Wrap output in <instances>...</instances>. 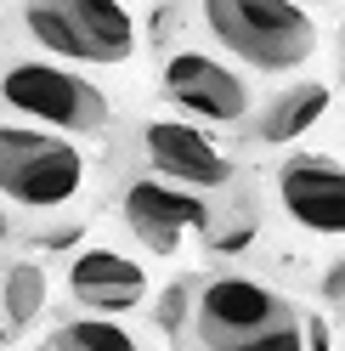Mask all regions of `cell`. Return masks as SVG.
Here are the masks:
<instances>
[{"mask_svg": "<svg viewBox=\"0 0 345 351\" xmlns=\"http://www.w3.org/2000/svg\"><path fill=\"white\" fill-rule=\"evenodd\" d=\"M136 142H142V153H147V165H153L164 182H176L181 193H199V199H204L209 187H227V182H232V159L204 136L199 125L147 119Z\"/></svg>", "mask_w": 345, "mask_h": 351, "instance_id": "cell-6", "label": "cell"}, {"mask_svg": "<svg viewBox=\"0 0 345 351\" xmlns=\"http://www.w3.org/2000/svg\"><path fill=\"white\" fill-rule=\"evenodd\" d=\"M68 289H74V300L91 306V317H119L131 306H142L147 267L131 261V255H119V250H85L68 267Z\"/></svg>", "mask_w": 345, "mask_h": 351, "instance_id": "cell-10", "label": "cell"}, {"mask_svg": "<svg viewBox=\"0 0 345 351\" xmlns=\"http://www.w3.org/2000/svg\"><path fill=\"white\" fill-rule=\"evenodd\" d=\"M187 306H192V283H170V295L159 300V323L170 328V335L187 323Z\"/></svg>", "mask_w": 345, "mask_h": 351, "instance_id": "cell-15", "label": "cell"}, {"mask_svg": "<svg viewBox=\"0 0 345 351\" xmlns=\"http://www.w3.org/2000/svg\"><path fill=\"white\" fill-rule=\"evenodd\" d=\"M192 312H199V335H204L209 351H227V346L261 335V328H272V323L294 317L283 295L266 289L261 278H244V272H221V278L199 283Z\"/></svg>", "mask_w": 345, "mask_h": 351, "instance_id": "cell-5", "label": "cell"}, {"mask_svg": "<svg viewBox=\"0 0 345 351\" xmlns=\"http://www.w3.org/2000/svg\"><path fill=\"white\" fill-rule=\"evenodd\" d=\"M0 102L12 114L34 119L40 130H57V136H97V130L114 119L102 85L79 80L74 69L46 57H12L0 62Z\"/></svg>", "mask_w": 345, "mask_h": 351, "instance_id": "cell-1", "label": "cell"}, {"mask_svg": "<svg viewBox=\"0 0 345 351\" xmlns=\"http://www.w3.org/2000/svg\"><path fill=\"white\" fill-rule=\"evenodd\" d=\"M322 300H329V306H345V255L329 261V272H322Z\"/></svg>", "mask_w": 345, "mask_h": 351, "instance_id": "cell-16", "label": "cell"}, {"mask_svg": "<svg viewBox=\"0 0 345 351\" xmlns=\"http://www.w3.org/2000/svg\"><path fill=\"white\" fill-rule=\"evenodd\" d=\"M164 97L187 108L192 119H209V125H238L249 114V85L227 69V62H215L204 51H170L164 57Z\"/></svg>", "mask_w": 345, "mask_h": 351, "instance_id": "cell-7", "label": "cell"}, {"mask_svg": "<svg viewBox=\"0 0 345 351\" xmlns=\"http://www.w3.org/2000/svg\"><path fill=\"white\" fill-rule=\"evenodd\" d=\"M46 351H142L136 335L114 317H62L51 328V346Z\"/></svg>", "mask_w": 345, "mask_h": 351, "instance_id": "cell-13", "label": "cell"}, {"mask_svg": "<svg viewBox=\"0 0 345 351\" xmlns=\"http://www.w3.org/2000/svg\"><path fill=\"white\" fill-rule=\"evenodd\" d=\"M204 29L227 51H238L249 69H266V74L300 69L317 51V23L283 0H209Z\"/></svg>", "mask_w": 345, "mask_h": 351, "instance_id": "cell-2", "label": "cell"}, {"mask_svg": "<svg viewBox=\"0 0 345 351\" xmlns=\"http://www.w3.org/2000/svg\"><path fill=\"white\" fill-rule=\"evenodd\" d=\"M0 238H12V215H6V204H0Z\"/></svg>", "mask_w": 345, "mask_h": 351, "instance_id": "cell-17", "label": "cell"}, {"mask_svg": "<svg viewBox=\"0 0 345 351\" xmlns=\"http://www.w3.org/2000/svg\"><path fill=\"white\" fill-rule=\"evenodd\" d=\"M40 312H46V272L34 267V261H12V267H0V317L6 328H29Z\"/></svg>", "mask_w": 345, "mask_h": 351, "instance_id": "cell-12", "label": "cell"}, {"mask_svg": "<svg viewBox=\"0 0 345 351\" xmlns=\"http://www.w3.org/2000/svg\"><path fill=\"white\" fill-rule=\"evenodd\" d=\"M125 221H131V232L153 255H170L181 244V232L209 227V204L199 199V193H181L170 182H147L142 176V182L125 187Z\"/></svg>", "mask_w": 345, "mask_h": 351, "instance_id": "cell-8", "label": "cell"}, {"mask_svg": "<svg viewBox=\"0 0 345 351\" xmlns=\"http://www.w3.org/2000/svg\"><path fill=\"white\" fill-rule=\"evenodd\" d=\"M85 187V153L40 125H0V199L17 210H62Z\"/></svg>", "mask_w": 345, "mask_h": 351, "instance_id": "cell-3", "label": "cell"}, {"mask_svg": "<svg viewBox=\"0 0 345 351\" xmlns=\"http://www.w3.org/2000/svg\"><path fill=\"white\" fill-rule=\"evenodd\" d=\"M227 351H306V323H300V317L272 323V328H261V335H249V340L227 346Z\"/></svg>", "mask_w": 345, "mask_h": 351, "instance_id": "cell-14", "label": "cell"}, {"mask_svg": "<svg viewBox=\"0 0 345 351\" xmlns=\"http://www.w3.org/2000/svg\"><path fill=\"white\" fill-rule=\"evenodd\" d=\"M23 34L62 62H125L136 51V17L114 0H62V6H23Z\"/></svg>", "mask_w": 345, "mask_h": 351, "instance_id": "cell-4", "label": "cell"}, {"mask_svg": "<svg viewBox=\"0 0 345 351\" xmlns=\"http://www.w3.org/2000/svg\"><path fill=\"white\" fill-rule=\"evenodd\" d=\"M329 114V85H289V91H277L261 114H255V142L266 147H283V142H300L306 130Z\"/></svg>", "mask_w": 345, "mask_h": 351, "instance_id": "cell-11", "label": "cell"}, {"mask_svg": "<svg viewBox=\"0 0 345 351\" xmlns=\"http://www.w3.org/2000/svg\"><path fill=\"white\" fill-rule=\"evenodd\" d=\"M277 199H283V210L300 227L345 232V165L340 159H317V153L283 159V170H277Z\"/></svg>", "mask_w": 345, "mask_h": 351, "instance_id": "cell-9", "label": "cell"}]
</instances>
